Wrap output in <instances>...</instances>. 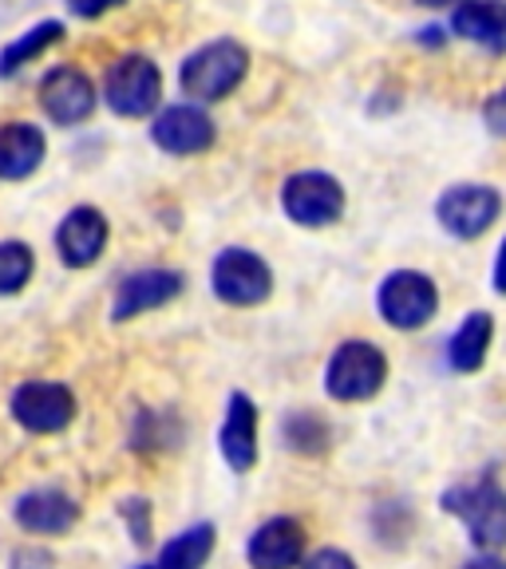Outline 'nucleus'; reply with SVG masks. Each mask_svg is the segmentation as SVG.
Wrapping results in <instances>:
<instances>
[{
	"instance_id": "nucleus-1",
	"label": "nucleus",
	"mask_w": 506,
	"mask_h": 569,
	"mask_svg": "<svg viewBox=\"0 0 506 569\" xmlns=\"http://www.w3.org/2000/svg\"><path fill=\"white\" fill-rule=\"evenodd\" d=\"M249 71V52L238 40H214V44L198 48L187 56L178 83L195 99H226Z\"/></svg>"
},
{
	"instance_id": "nucleus-2",
	"label": "nucleus",
	"mask_w": 506,
	"mask_h": 569,
	"mask_svg": "<svg viewBox=\"0 0 506 569\" xmlns=\"http://www.w3.org/2000/svg\"><path fill=\"white\" fill-rule=\"evenodd\" d=\"M384 376H388V360L380 348L368 340H348L333 352L325 368V391L340 403H360L384 388Z\"/></svg>"
},
{
	"instance_id": "nucleus-3",
	"label": "nucleus",
	"mask_w": 506,
	"mask_h": 569,
	"mask_svg": "<svg viewBox=\"0 0 506 569\" xmlns=\"http://www.w3.org/2000/svg\"><path fill=\"white\" fill-rule=\"evenodd\" d=\"M444 510L467 522V533L479 550H503L506 546V490L495 479H479L472 487L447 490Z\"/></svg>"
},
{
	"instance_id": "nucleus-4",
	"label": "nucleus",
	"mask_w": 506,
	"mask_h": 569,
	"mask_svg": "<svg viewBox=\"0 0 506 569\" xmlns=\"http://www.w3.org/2000/svg\"><path fill=\"white\" fill-rule=\"evenodd\" d=\"M103 99L107 107L123 119H142L151 116L162 99V76L147 56H123L107 68L103 80Z\"/></svg>"
},
{
	"instance_id": "nucleus-5",
	"label": "nucleus",
	"mask_w": 506,
	"mask_h": 569,
	"mask_svg": "<svg viewBox=\"0 0 506 569\" xmlns=\"http://www.w3.org/2000/svg\"><path fill=\"white\" fill-rule=\"evenodd\" d=\"M376 305H380V317L388 320L391 329H404V332L424 329L439 309L436 281L416 273V269H400V273L384 277Z\"/></svg>"
},
{
	"instance_id": "nucleus-6",
	"label": "nucleus",
	"mask_w": 506,
	"mask_h": 569,
	"mask_svg": "<svg viewBox=\"0 0 506 569\" xmlns=\"http://www.w3.org/2000/svg\"><path fill=\"white\" fill-rule=\"evenodd\" d=\"M281 206L297 226L320 230V226H333L345 213V190L325 170H301V174H294L285 182Z\"/></svg>"
},
{
	"instance_id": "nucleus-7",
	"label": "nucleus",
	"mask_w": 506,
	"mask_h": 569,
	"mask_svg": "<svg viewBox=\"0 0 506 569\" xmlns=\"http://www.w3.org/2000/svg\"><path fill=\"white\" fill-rule=\"evenodd\" d=\"M210 284H214V293H218V301L249 309V305H261L269 297L274 273H269V266L258 253H249V249H226V253H218V261H214Z\"/></svg>"
},
{
	"instance_id": "nucleus-8",
	"label": "nucleus",
	"mask_w": 506,
	"mask_h": 569,
	"mask_svg": "<svg viewBox=\"0 0 506 569\" xmlns=\"http://www.w3.org/2000/svg\"><path fill=\"white\" fill-rule=\"evenodd\" d=\"M503 210V198L498 190L490 187H479V182H467V187H452L436 206V218L452 238H463L472 241L479 233L490 230V222L498 218Z\"/></svg>"
},
{
	"instance_id": "nucleus-9",
	"label": "nucleus",
	"mask_w": 506,
	"mask_h": 569,
	"mask_svg": "<svg viewBox=\"0 0 506 569\" xmlns=\"http://www.w3.org/2000/svg\"><path fill=\"white\" fill-rule=\"evenodd\" d=\"M12 416L20 427L36 431V436H52L63 431L76 416V396H71L63 383H48V380H28L12 391Z\"/></svg>"
},
{
	"instance_id": "nucleus-10",
	"label": "nucleus",
	"mask_w": 506,
	"mask_h": 569,
	"mask_svg": "<svg viewBox=\"0 0 506 569\" xmlns=\"http://www.w3.org/2000/svg\"><path fill=\"white\" fill-rule=\"evenodd\" d=\"M40 107H44V116L52 119L56 127H71L96 111V88H91V80L80 68L60 63V68L48 71L44 83H40Z\"/></svg>"
},
{
	"instance_id": "nucleus-11",
	"label": "nucleus",
	"mask_w": 506,
	"mask_h": 569,
	"mask_svg": "<svg viewBox=\"0 0 506 569\" xmlns=\"http://www.w3.org/2000/svg\"><path fill=\"white\" fill-rule=\"evenodd\" d=\"M151 139L167 154H202L214 147V119L206 116L202 107L190 103L167 107L151 123Z\"/></svg>"
},
{
	"instance_id": "nucleus-12",
	"label": "nucleus",
	"mask_w": 506,
	"mask_h": 569,
	"mask_svg": "<svg viewBox=\"0 0 506 569\" xmlns=\"http://www.w3.org/2000/svg\"><path fill=\"white\" fill-rule=\"evenodd\" d=\"M107 246V218L96 206H76L56 230V249H60L63 266L71 269H88L99 261Z\"/></svg>"
},
{
	"instance_id": "nucleus-13",
	"label": "nucleus",
	"mask_w": 506,
	"mask_h": 569,
	"mask_svg": "<svg viewBox=\"0 0 506 569\" xmlns=\"http://www.w3.org/2000/svg\"><path fill=\"white\" fill-rule=\"evenodd\" d=\"M178 293H182V273H170V269H142V273H131L119 284L111 317L116 320L142 317V312L162 309L167 301H175Z\"/></svg>"
},
{
	"instance_id": "nucleus-14",
	"label": "nucleus",
	"mask_w": 506,
	"mask_h": 569,
	"mask_svg": "<svg viewBox=\"0 0 506 569\" xmlns=\"http://www.w3.org/2000/svg\"><path fill=\"white\" fill-rule=\"evenodd\" d=\"M305 553V530L297 518H269L249 538L254 569H294Z\"/></svg>"
},
{
	"instance_id": "nucleus-15",
	"label": "nucleus",
	"mask_w": 506,
	"mask_h": 569,
	"mask_svg": "<svg viewBox=\"0 0 506 569\" xmlns=\"http://www.w3.org/2000/svg\"><path fill=\"white\" fill-rule=\"evenodd\" d=\"M218 447H222V459L230 462V471L238 475H246L258 462V408L246 391L230 396V411H226V423L218 431Z\"/></svg>"
},
{
	"instance_id": "nucleus-16",
	"label": "nucleus",
	"mask_w": 506,
	"mask_h": 569,
	"mask_svg": "<svg viewBox=\"0 0 506 569\" xmlns=\"http://www.w3.org/2000/svg\"><path fill=\"white\" fill-rule=\"evenodd\" d=\"M80 518V507L63 490H28L17 502V522L28 533H68Z\"/></svg>"
},
{
	"instance_id": "nucleus-17",
	"label": "nucleus",
	"mask_w": 506,
	"mask_h": 569,
	"mask_svg": "<svg viewBox=\"0 0 506 569\" xmlns=\"http://www.w3.org/2000/svg\"><path fill=\"white\" fill-rule=\"evenodd\" d=\"M44 131L32 123H4L0 127V178H28L40 162H44Z\"/></svg>"
},
{
	"instance_id": "nucleus-18",
	"label": "nucleus",
	"mask_w": 506,
	"mask_h": 569,
	"mask_svg": "<svg viewBox=\"0 0 506 569\" xmlns=\"http://www.w3.org/2000/svg\"><path fill=\"white\" fill-rule=\"evenodd\" d=\"M452 28L475 44H506V0H467L452 12Z\"/></svg>"
},
{
	"instance_id": "nucleus-19",
	"label": "nucleus",
	"mask_w": 506,
	"mask_h": 569,
	"mask_svg": "<svg viewBox=\"0 0 506 569\" xmlns=\"http://www.w3.org/2000/svg\"><path fill=\"white\" fill-rule=\"evenodd\" d=\"M490 337H495V320L490 312H472L452 337V368L455 372H479L487 360Z\"/></svg>"
},
{
	"instance_id": "nucleus-20",
	"label": "nucleus",
	"mask_w": 506,
	"mask_h": 569,
	"mask_svg": "<svg viewBox=\"0 0 506 569\" xmlns=\"http://www.w3.org/2000/svg\"><path fill=\"white\" fill-rule=\"evenodd\" d=\"M210 553H214V526L198 522L162 546L159 569H202Z\"/></svg>"
},
{
	"instance_id": "nucleus-21",
	"label": "nucleus",
	"mask_w": 506,
	"mask_h": 569,
	"mask_svg": "<svg viewBox=\"0 0 506 569\" xmlns=\"http://www.w3.org/2000/svg\"><path fill=\"white\" fill-rule=\"evenodd\" d=\"M63 36V24L60 20H40L36 28H28L20 40H12L4 52H0V76H12L17 68H24L28 60H36V56H44L48 48L56 44Z\"/></svg>"
},
{
	"instance_id": "nucleus-22",
	"label": "nucleus",
	"mask_w": 506,
	"mask_h": 569,
	"mask_svg": "<svg viewBox=\"0 0 506 569\" xmlns=\"http://www.w3.org/2000/svg\"><path fill=\"white\" fill-rule=\"evenodd\" d=\"M285 443L301 455H320L333 443V431L317 411H294V416L285 419Z\"/></svg>"
},
{
	"instance_id": "nucleus-23",
	"label": "nucleus",
	"mask_w": 506,
	"mask_h": 569,
	"mask_svg": "<svg viewBox=\"0 0 506 569\" xmlns=\"http://www.w3.org/2000/svg\"><path fill=\"white\" fill-rule=\"evenodd\" d=\"M36 261H32V249L24 241H0V293H20L32 277Z\"/></svg>"
},
{
	"instance_id": "nucleus-24",
	"label": "nucleus",
	"mask_w": 506,
	"mask_h": 569,
	"mask_svg": "<svg viewBox=\"0 0 506 569\" xmlns=\"http://www.w3.org/2000/svg\"><path fill=\"white\" fill-rule=\"evenodd\" d=\"M119 510H123V518L131 522L135 546H147V542H151V510H147V502H142V498H127V502Z\"/></svg>"
},
{
	"instance_id": "nucleus-25",
	"label": "nucleus",
	"mask_w": 506,
	"mask_h": 569,
	"mask_svg": "<svg viewBox=\"0 0 506 569\" xmlns=\"http://www.w3.org/2000/svg\"><path fill=\"white\" fill-rule=\"evenodd\" d=\"M483 123L490 127V134H498V139H506V88L495 91V96L483 103Z\"/></svg>"
},
{
	"instance_id": "nucleus-26",
	"label": "nucleus",
	"mask_w": 506,
	"mask_h": 569,
	"mask_svg": "<svg viewBox=\"0 0 506 569\" xmlns=\"http://www.w3.org/2000/svg\"><path fill=\"white\" fill-rule=\"evenodd\" d=\"M301 569H356V561L345 550H317Z\"/></svg>"
},
{
	"instance_id": "nucleus-27",
	"label": "nucleus",
	"mask_w": 506,
	"mask_h": 569,
	"mask_svg": "<svg viewBox=\"0 0 506 569\" xmlns=\"http://www.w3.org/2000/svg\"><path fill=\"white\" fill-rule=\"evenodd\" d=\"M119 4H127V0H68V9L76 12V17H83V20L103 17V12L119 9Z\"/></svg>"
},
{
	"instance_id": "nucleus-28",
	"label": "nucleus",
	"mask_w": 506,
	"mask_h": 569,
	"mask_svg": "<svg viewBox=\"0 0 506 569\" xmlns=\"http://www.w3.org/2000/svg\"><path fill=\"white\" fill-rule=\"evenodd\" d=\"M12 569H52V558L44 550H17L12 553Z\"/></svg>"
},
{
	"instance_id": "nucleus-29",
	"label": "nucleus",
	"mask_w": 506,
	"mask_h": 569,
	"mask_svg": "<svg viewBox=\"0 0 506 569\" xmlns=\"http://www.w3.org/2000/svg\"><path fill=\"white\" fill-rule=\"evenodd\" d=\"M495 289L506 297V238H503V246H498V258H495Z\"/></svg>"
},
{
	"instance_id": "nucleus-30",
	"label": "nucleus",
	"mask_w": 506,
	"mask_h": 569,
	"mask_svg": "<svg viewBox=\"0 0 506 569\" xmlns=\"http://www.w3.org/2000/svg\"><path fill=\"white\" fill-rule=\"evenodd\" d=\"M463 569H506V561L495 558V553H479V558H472Z\"/></svg>"
},
{
	"instance_id": "nucleus-31",
	"label": "nucleus",
	"mask_w": 506,
	"mask_h": 569,
	"mask_svg": "<svg viewBox=\"0 0 506 569\" xmlns=\"http://www.w3.org/2000/svg\"><path fill=\"white\" fill-rule=\"evenodd\" d=\"M419 4H431V9H444V4H452V0H419Z\"/></svg>"
},
{
	"instance_id": "nucleus-32",
	"label": "nucleus",
	"mask_w": 506,
	"mask_h": 569,
	"mask_svg": "<svg viewBox=\"0 0 506 569\" xmlns=\"http://www.w3.org/2000/svg\"><path fill=\"white\" fill-rule=\"evenodd\" d=\"M139 569H159V566H139Z\"/></svg>"
}]
</instances>
